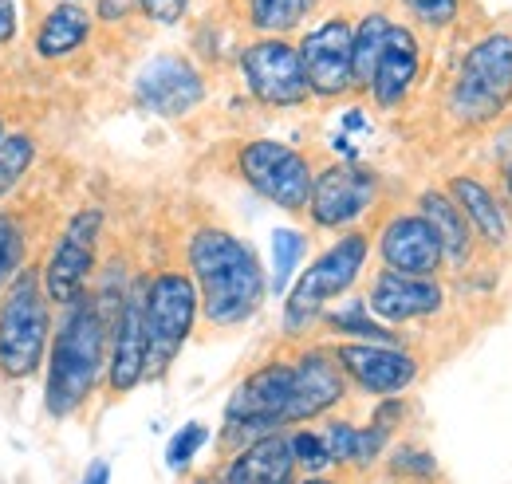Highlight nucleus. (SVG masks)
I'll list each match as a JSON object with an SVG mask.
<instances>
[{
  "instance_id": "obj_1",
  "label": "nucleus",
  "mask_w": 512,
  "mask_h": 484,
  "mask_svg": "<svg viewBox=\"0 0 512 484\" xmlns=\"http://www.w3.org/2000/svg\"><path fill=\"white\" fill-rule=\"evenodd\" d=\"M190 276L201 296V315L213 327H237L253 319L264 303L268 280L260 268V256L249 241H241L229 229H197L186 244Z\"/></svg>"
},
{
  "instance_id": "obj_2",
  "label": "nucleus",
  "mask_w": 512,
  "mask_h": 484,
  "mask_svg": "<svg viewBox=\"0 0 512 484\" xmlns=\"http://www.w3.org/2000/svg\"><path fill=\"white\" fill-rule=\"evenodd\" d=\"M111 323L103 315L99 300L83 296L64 307L60 327L52 331L48 347V386H44V406L52 418L75 414L99 386L103 366H107V335Z\"/></svg>"
},
{
  "instance_id": "obj_3",
  "label": "nucleus",
  "mask_w": 512,
  "mask_h": 484,
  "mask_svg": "<svg viewBox=\"0 0 512 484\" xmlns=\"http://www.w3.org/2000/svg\"><path fill=\"white\" fill-rule=\"evenodd\" d=\"M44 292V272L24 264L0 292V374L32 378L52 347V311Z\"/></svg>"
},
{
  "instance_id": "obj_4",
  "label": "nucleus",
  "mask_w": 512,
  "mask_h": 484,
  "mask_svg": "<svg viewBox=\"0 0 512 484\" xmlns=\"http://www.w3.org/2000/svg\"><path fill=\"white\" fill-rule=\"evenodd\" d=\"M512 103V36L477 40L449 83L446 107L461 126H485L501 119Z\"/></svg>"
},
{
  "instance_id": "obj_5",
  "label": "nucleus",
  "mask_w": 512,
  "mask_h": 484,
  "mask_svg": "<svg viewBox=\"0 0 512 484\" xmlns=\"http://www.w3.org/2000/svg\"><path fill=\"white\" fill-rule=\"evenodd\" d=\"M367 252H371L367 233H343L331 248H323L304 268V276L292 284V292L284 296V331L304 335L308 327H316L323 311L343 292H351V284L359 280V272L367 264Z\"/></svg>"
},
{
  "instance_id": "obj_6",
  "label": "nucleus",
  "mask_w": 512,
  "mask_h": 484,
  "mask_svg": "<svg viewBox=\"0 0 512 484\" xmlns=\"http://www.w3.org/2000/svg\"><path fill=\"white\" fill-rule=\"evenodd\" d=\"M201 311L197 284L186 272H158L146 280V339H150V370L146 378H162L178 351L186 347Z\"/></svg>"
},
{
  "instance_id": "obj_7",
  "label": "nucleus",
  "mask_w": 512,
  "mask_h": 484,
  "mask_svg": "<svg viewBox=\"0 0 512 484\" xmlns=\"http://www.w3.org/2000/svg\"><path fill=\"white\" fill-rule=\"evenodd\" d=\"M288 398H292V363L272 359V363L256 366L253 374L233 390V398L225 406L221 441L233 445V449H245L264 433H280Z\"/></svg>"
},
{
  "instance_id": "obj_8",
  "label": "nucleus",
  "mask_w": 512,
  "mask_h": 484,
  "mask_svg": "<svg viewBox=\"0 0 512 484\" xmlns=\"http://www.w3.org/2000/svg\"><path fill=\"white\" fill-rule=\"evenodd\" d=\"M237 170L264 201H272L288 213H300L312 201L316 174H312V162L296 146H284L276 138H253L241 146Z\"/></svg>"
},
{
  "instance_id": "obj_9",
  "label": "nucleus",
  "mask_w": 512,
  "mask_h": 484,
  "mask_svg": "<svg viewBox=\"0 0 512 484\" xmlns=\"http://www.w3.org/2000/svg\"><path fill=\"white\" fill-rule=\"evenodd\" d=\"M241 75L245 87L256 103L288 111V107H304L312 87H308V71L300 60V48L288 44L284 36H260L241 52Z\"/></svg>"
},
{
  "instance_id": "obj_10",
  "label": "nucleus",
  "mask_w": 512,
  "mask_h": 484,
  "mask_svg": "<svg viewBox=\"0 0 512 484\" xmlns=\"http://www.w3.org/2000/svg\"><path fill=\"white\" fill-rule=\"evenodd\" d=\"M99 237H103V209H79L64 225L60 241L52 248L48 264H44V292L48 300L71 307L83 300V288L95 272V252H99Z\"/></svg>"
},
{
  "instance_id": "obj_11",
  "label": "nucleus",
  "mask_w": 512,
  "mask_h": 484,
  "mask_svg": "<svg viewBox=\"0 0 512 484\" xmlns=\"http://www.w3.org/2000/svg\"><path fill=\"white\" fill-rule=\"evenodd\" d=\"M134 99L158 119H186L205 99V79L182 56H154L134 75Z\"/></svg>"
},
{
  "instance_id": "obj_12",
  "label": "nucleus",
  "mask_w": 512,
  "mask_h": 484,
  "mask_svg": "<svg viewBox=\"0 0 512 484\" xmlns=\"http://www.w3.org/2000/svg\"><path fill=\"white\" fill-rule=\"evenodd\" d=\"M335 359L371 398H402V390L418 382V359L394 343H339Z\"/></svg>"
},
{
  "instance_id": "obj_13",
  "label": "nucleus",
  "mask_w": 512,
  "mask_h": 484,
  "mask_svg": "<svg viewBox=\"0 0 512 484\" xmlns=\"http://www.w3.org/2000/svg\"><path fill=\"white\" fill-rule=\"evenodd\" d=\"M379 201V178L363 166H327L312 182L308 213L320 229H347Z\"/></svg>"
},
{
  "instance_id": "obj_14",
  "label": "nucleus",
  "mask_w": 512,
  "mask_h": 484,
  "mask_svg": "<svg viewBox=\"0 0 512 484\" xmlns=\"http://www.w3.org/2000/svg\"><path fill=\"white\" fill-rule=\"evenodd\" d=\"M150 370V339H146V280L130 288L115 323H111V363H107V382L115 394H130Z\"/></svg>"
},
{
  "instance_id": "obj_15",
  "label": "nucleus",
  "mask_w": 512,
  "mask_h": 484,
  "mask_svg": "<svg viewBox=\"0 0 512 484\" xmlns=\"http://www.w3.org/2000/svg\"><path fill=\"white\" fill-rule=\"evenodd\" d=\"M351 40L355 28L347 20H323L320 28H312L300 40V60L308 71V87L320 99H339L355 87V71H351Z\"/></svg>"
},
{
  "instance_id": "obj_16",
  "label": "nucleus",
  "mask_w": 512,
  "mask_h": 484,
  "mask_svg": "<svg viewBox=\"0 0 512 484\" xmlns=\"http://www.w3.org/2000/svg\"><path fill=\"white\" fill-rule=\"evenodd\" d=\"M347 394V374L335 359V351L327 347H308L296 363H292V398L284 410V425L312 422L327 410H335Z\"/></svg>"
},
{
  "instance_id": "obj_17",
  "label": "nucleus",
  "mask_w": 512,
  "mask_h": 484,
  "mask_svg": "<svg viewBox=\"0 0 512 484\" xmlns=\"http://www.w3.org/2000/svg\"><path fill=\"white\" fill-rule=\"evenodd\" d=\"M367 307L383 323H410V319L438 315L446 307V288L434 276H406V272L383 268L367 292Z\"/></svg>"
},
{
  "instance_id": "obj_18",
  "label": "nucleus",
  "mask_w": 512,
  "mask_h": 484,
  "mask_svg": "<svg viewBox=\"0 0 512 484\" xmlns=\"http://www.w3.org/2000/svg\"><path fill=\"white\" fill-rule=\"evenodd\" d=\"M379 256L390 272H406V276H434L446 264L442 244L422 213L390 217L379 233Z\"/></svg>"
},
{
  "instance_id": "obj_19",
  "label": "nucleus",
  "mask_w": 512,
  "mask_h": 484,
  "mask_svg": "<svg viewBox=\"0 0 512 484\" xmlns=\"http://www.w3.org/2000/svg\"><path fill=\"white\" fill-rule=\"evenodd\" d=\"M418 67H422V52H418V40L410 28L402 24H390V36H386V48L379 56V67H375V79H371V95L383 111H394L410 87L418 83Z\"/></svg>"
},
{
  "instance_id": "obj_20",
  "label": "nucleus",
  "mask_w": 512,
  "mask_h": 484,
  "mask_svg": "<svg viewBox=\"0 0 512 484\" xmlns=\"http://www.w3.org/2000/svg\"><path fill=\"white\" fill-rule=\"evenodd\" d=\"M296 457L288 433H264L253 445L237 449V457L217 473L225 484H292Z\"/></svg>"
},
{
  "instance_id": "obj_21",
  "label": "nucleus",
  "mask_w": 512,
  "mask_h": 484,
  "mask_svg": "<svg viewBox=\"0 0 512 484\" xmlns=\"http://www.w3.org/2000/svg\"><path fill=\"white\" fill-rule=\"evenodd\" d=\"M449 197L457 201V209L465 213V221H469V229L481 237V241L489 244H509V213H505V205L485 189V185L477 182V178H465V174H457V178H449Z\"/></svg>"
},
{
  "instance_id": "obj_22",
  "label": "nucleus",
  "mask_w": 512,
  "mask_h": 484,
  "mask_svg": "<svg viewBox=\"0 0 512 484\" xmlns=\"http://www.w3.org/2000/svg\"><path fill=\"white\" fill-rule=\"evenodd\" d=\"M418 213H422L426 225L434 229L446 264L461 268V264L469 260V252H473V229H469L465 213L457 209V201H453L449 193H442V189H426V193L418 197Z\"/></svg>"
},
{
  "instance_id": "obj_23",
  "label": "nucleus",
  "mask_w": 512,
  "mask_h": 484,
  "mask_svg": "<svg viewBox=\"0 0 512 484\" xmlns=\"http://www.w3.org/2000/svg\"><path fill=\"white\" fill-rule=\"evenodd\" d=\"M323 445L331 465H355V469H371L386 453L390 433L379 425H351V422H327L320 429Z\"/></svg>"
},
{
  "instance_id": "obj_24",
  "label": "nucleus",
  "mask_w": 512,
  "mask_h": 484,
  "mask_svg": "<svg viewBox=\"0 0 512 484\" xmlns=\"http://www.w3.org/2000/svg\"><path fill=\"white\" fill-rule=\"evenodd\" d=\"M91 36V16L83 4L75 0H60L36 28V56L44 60H64L71 52H79Z\"/></svg>"
},
{
  "instance_id": "obj_25",
  "label": "nucleus",
  "mask_w": 512,
  "mask_h": 484,
  "mask_svg": "<svg viewBox=\"0 0 512 484\" xmlns=\"http://www.w3.org/2000/svg\"><path fill=\"white\" fill-rule=\"evenodd\" d=\"M386 36H390V20H386L383 12H367V16L355 24V40H351L355 87H371L379 56H383V48H386Z\"/></svg>"
},
{
  "instance_id": "obj_26",
  "label": "nucleus",
  "mask_w": 512,
  "mask_h": 484,
  "mask_svg": "<svg viewBox=\"0 0 512 484\" xmlns=\"http://www.w3.org/2000/svg\"><path fill=\"white\" fill-rule=\"evenodd\" d=\"M323 323L335 335H351L347 343H394V335L386 327L367 319V300H347L335 311H323Z\"/></svg>"
},
{
  "instance_id": "obj_27",
  "label": "nucleus",
  "mask_w": 512,
  "mask_h": 484,
  "mask_svg": "<svg viewBox=\"0 0 512 484\" xmlns=\"http://www.w3.org/2000/svg\"><path fill=\"white\" fill-rule=\"evenodd\" d=\"M312 4L316 0H249V20L264 36H284L308 16Z\"/></svg>"
},
{
  "instance_id": "obj_28",
  "label": "nucleus",
  "mask_w": 512,
  "mask_h": 484,
  "mask_svg": "<svg viewBox=\"0 0 512 484\" xmlns=\"http://www.w3.org/2000/svg\"><path fill=\"white\" fill-rule=\"evenodd\" d=\"M32 158H36V142H32V134H4L0 138V197L4 193H12L20 178L28 174V166H32Z\"/></svg>"
},
{
  "instance_id": "obj_29",
  "label": "nucleus",
  "mask_w": 512,
  "mask_h": 484,
  "mask_svg": "<svg viewBox=\"0 0 512 484\" xmlns=\"http://www.w3.org/2000/svg\"><path fill=\"white\" fill-rule=\"evenodd\" d=\"M304 252H308L304 233H296V229H276L272 233V292L276 296L288 288V280H292L296 264L304 260Z\"/></svg>"
},
{
  "instance_id": "obj_30",
  "label": "nucleus",
  "mask_w": 512,
  "mask_h": 484,
  "mask_svg": "<svg viewBox=\"0 0 512 484\" xmlns=\"http://www.w3.org/2000/svg\"><path fill=\"white\" fill-rule=\"evenodd\" d=\"M205 441H209V429L201 422H186L170 437V445H166V465H170L174 473L190 469V461L205 449Z\"/></svg>"
},
{
  "instance_id": "obj_31",
  "label": "nucleus",
  "mask_w": 512,
  "mask_h": 484,
  "mask_svg": "<svg viewBox=\"0 0 512 484\" xmlns=\"http://www.w3.org/2000/svg\"><path fill=\"white\" fill-rule=\"evenodd\" d=\"M292 441V457L300 469H308V477H320L323 469H331V457H327V445H323L320 429H296L288 433Z\"/></svg>"
},
{
  "instance_id": "obj_32",
  "label": "nucleus",
  "mask_w": 512,
  "mask_h": 484,
  "mask_svg": "<svg viewBox=\"0 0 512 484\" xmlns=\"http://www.w3.org/2000/svg\"><path fill=\"white\" fill-rule=\"evenodd\" d=\"M20 268H24V233L12 217L0 213V292L12 284Z\"/></svg>"
},
{
  "instance_id": "obj_33",
  "label": "nucleus",
  "mask_w": 512,
  "mask_h": 484,
  "mask_svg": "<svg viewBox=\"0 0 512 484\" xmlns=\"http://www.w3.org/2000/svg\"><path fill=\"white\" fill-rule=\"evenodd\" d=\"M390 473H394V477H406V481H434V477H438V461H434V453H426V449L402 445V449L390 453Z\"/></svg>"
},
{
  "instance_id": "obj_34",
  "label": "nucleus",
  "mask_w": 512,
  "mask_h": 484,
  "mask_svg": "<svg viewBox=\"0 0 512 484\" xmlns=\"http://www.w3.org/2000/svg\"><path fill=\"white\" fill-rule=\"evenodd\" d=\"M402 4L426 28H449L457 20V12H461V0H402Z\"/></svg>"
},
{
  "instance_id": "obj_35",
  "label": "nucleus",
  "mask_w": 512,
  "mask_h": 484,
  "mask_svg": "<svg viewBox=\"0 0 512 484\" xmlns=\"http://www.w3.org/2000/svg\"><path fill=\"white\" fill-rule=\"evenodd\" d=\"M190 0H138V12L154 24H178L186 16Z\"/></svg>"
},
{
  "instance_id": "obj_36",
  "label": "nucleus",
  "mask_w": 512,
  "mask_h": 484,
  "mask_svg": "<svg viewBox=\"0 0 512 484\" xmlns=\"http://www.w3.org/2000/svg\"><path fill=\"white\" fill-rule=\"evenodd\" d=\"M16 24H20V8H16V0H0V48L16 36Z\"/></svg>"
},
{
  "instance_id": "obj_37",
  "label": "nucleus",
  "mask_w": 512,
  "mask_h": 484,
  "mask_svg": "<svg viewBox=\"0 0 512 484\" xmlns=\"http://www.w3.org/2000/svg\"><path fill=\"white\" fill-rule=\"evenodd\" d=\"M130 8V0H99V16L103 20H123Z\"/></svg>"
},
{
  "instance_id": "obj_38",
  "label": "nucleus",
  "mask_w": 512,
  "mask_h": 484,
  "mask_svg": "<svg viewBox=\"0 0 512 484\" xmlns=\"http://www.w3.org/2000/svg\"><path fill=\"white\" fill-rule=\"evenodd\" d=\"M83 484H111V465H107V461H91Z\"/></svg>"
},
{
  "instance_id": "obj_39",
  "label": "nucleus",
  "mask_w": 512,
  "mask_h": 484,
  "mask_svg": "<svg viewBox=\"0 0 512 484\" xmlns=\"http://www.w3.org/2000/svg\"><path fill=\"white\" fill-rule=\"evenodd\" d=\"M300 484H335V481H327V477H304Z\"/></svg>"
},
{
  "instance_id": "obj_40",
  "label": "nucleus",
  "mask_w": 512,
  "mask_h": 484,
  "mask_svg": "<svg viewBox=\"0 0 512 484\" xmlns=\"http://www.w3.org/2000/svg\"><path fill=\"white\" fill-rule=\"evenodd\" d=\"M505 189H509V197H512V162L505 166Z\"/></svg>"
},
{
  "instance_id": "obj_41",
  "label": "nucleus",
  "mask_w": 512,
  "mask_h": 484,
  "mask_svg": "<svg viewBox=\"0 0 512 484\" xmlns=\"http://www.w3.org/2000/svg\"><path fill=\"white\" fill-rule=\"evenodd\" d=\"M197 484H225L221 477H205V481H197Z\"/></svg>"
},
{
  "instance_id": "obj_42",
  "label": "nucleus",
  "mask_w": 512,
  "mask_h": 484,
  "mask_svg": "<svg viewBox=\"0 0 512 484\" xmlns=\"http://www.w3.org/2000/svg\"><path fill=\"white\" fill-rule=\"evenodd\" d=\"M0 138H4V122H0Z\"/></svg>"
},
{
  "instance_id": "obj_43",
  "label": "nucleus",
  "mask_w": 512,
  "mask_h": 484,
  "mask_svg": "<svg viewBox=\"0 0 512 484\" xmlns=\"http://www.w3.org/2000/svg\"><path fill=\"white\" fill-rule=\"evenodd\" d=\"M75 4H79V0H75Z\"/></svg>"
}]
</instances>
